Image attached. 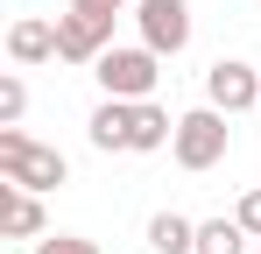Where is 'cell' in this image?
Masks as SVG:
<instances>
[{
	"label": "cell",
	"mask_w": 261,
	"mask_h": 254,
	"mask_svg": "<svg viewBox=\"0 0 261 254\" xmlns=\"http://www.w3.org/2000/svg\"><path fill=\"white\" fill-rule=\"evenodd\" d=\"M0 176L43 198V191H64V184H71V163H64V148L29 141L21 127H0Z\"/></svg>",
	"instance_id": "obj_1"
},
{
	"label": "cell",
	"mask_w": 261,
	"mask_h": 254,
	"mask_svg": "<svg viewBox=\"0 0 261 254\" xmlns=\"http://www.w3.org/2000/svg\"><path fill=\"white\" fill-rule=\"evenodd\" d=\"M71 7H85V14H106V21H120L134 0H71Z\"/></svg>",
	"instance_id": "obj_16"
},
{
	"label": "cell",
	"mask_w": 261,
	"mask_h": 254,
	"mask_svg": "<svg viewBox=\"0 0 261 254\" xmlns=\"http://www.w3.org/2000/svg\"><path fill=\"white\" fill-rule=\"evenodd\" d=\"M233 219H240V226H247V233L261 240V184H254V191H240V205H233Z\"/></svg>",
	"instance_id": "obj_15"
},
{
	"label": "cell",
	"mask_w": 261,
	"mask_h": 254,
	"mask_svg": "<svg viewBox=\"0 0 261 254\" xmlns=\"http://www.w3.org/2000/svg\"><path fill=\"white\" fill-rule=\"evenodd\" d=\"M205 106H219L226 120L233 113H261V71L247 57H219L212 71H205Z\"/></svg>",
	"instance_id": "obj_4"
},
{
	"label": "cell",
	"mask_w": 261,
	"mask_h": 254,
	"mask_svg": "<svg viewBox=\"0 0 261 254\" xmlns=\"http://www.w3.org/2000/svg\"><path fill=\"white\" fill-rule=\"evenodd\" d=\"M7 57H14V71H36L57 57V14H14L7 21Z\"/></svg>",
	"instance_id": "obj_7"
},
{
	"label": "cell",
	"mask_w": 261,
	"mask_h": 254,
	"mask_svg": "<svg viewBox=\"0 0 261 254\" xmlns=\"http://www.w3.org/2000/svg\"><path fill=\"white\" fill-rule=\"evenodd\" d=\"M92 78H99V99H155V85H163V57L148 49V42H113L99 64H92Z\"/></svg>",
	"instance_id": "obj_2"
},
{
	"label": "cell",
	"mask_w": 261,
	"mask_h": 254,
	"mask_svg": "<svg viewBox=\"0 0 261 254\" xmlns=\"http://www.w3.org/2000/svg\"><path fill=\"white\" fill-rule=\"evenodd\" d=\"M36 254H99V240H85V233H43Z\"/></svg>",
	"instance_id": "obj_14"
},
{
	"label": "cell",
	"mask_w": 261,
	"mask_h": 254,
	"mask_svg": "<svg viewBox=\"0 0 261 254\" xmlns=\"http://www.w3.org/2000/svg\"><path fill=\"white\" fill-rule=\"evenodd\" d=\"M21 113H29V78L7 71L0 78V127H21Z\"/></svg>",
	"instance_id": "obj_13"
},
{
	"label": "cell",
	"mask_w": 261,
	"mask_h": 254,
	"mask_svg": "<svg viewBox=\"0 0 261 254\" xmlns=\"http://www.w3.org/2000/svg\"><path fill=\"white\" fill-rule=\"evenodd\" d=\"M247 226L240 219H198V254H247Z\"/></svg>",
	"instance_id": "obj_12"
},
{
	"label": "cell",
	"mask_w": 261,
	"mask_h": 254,
	"mask_svg": "<svg viewBox=\"0 0 261 254\" xmlns=\"http://www.w3.org/2000/svg\"><path fill=\"white\" fill-rule=\"evenodd\" d=\"M113 49V21L106 14H85V7H64L57 14V57L64 64H99Z\"/></svg>",
	"instance_id": "obj_6"
},
{
	"label": "cell",
	"mask_w": 261,
	"mask_h": 254,
	"mask_svg": "<svg viewBox=\"0 0 261 254\" xmlns=\"http://www.w3.org/2000/svg\"><path fill=\"white\" fill-rule=\"evenodd\" d=\"M134 29L155 57H184L191 49V0H134Z\"/></svg>",
	"instance_id": "obj_5"
},
{
	"label": "cell",
	"mask_w": 261,
	"mask_h": 254,
	"mask_svg": "<svg viewBox=\"0 0 261 254\" xmlns=\"http://www.w3.org/2000/svg\"><path fill=\"white\" fill-rule=\"evenodd\" d=\"M43 233H49V212H43V198L0 176V240H43Z\"/></svg>",
	"instance_id": "obj_8"
},
{
	"label": "cell",
	"mask_w": 261,
	"mask_h": 254,
	"mask_svg": "<svg viewBox=\"0 0 261 254\" xmlns=\"http://www.w3.org/2000/svg\"><path fill=\"white\" fill-rule=\"evenodd\" d=\"M85 141L99 156H134V106L127 99H99L92 120H85Z\"/></svg>",
	"instance_id": "obj_9"
},
{
	"label": "cell",
	"mask_w": 261,
	"mask_h": 254,
	"mask_svg": "<svg viewBox=\"0 0 261 254\" xmlns=\"http://www.w3.org/2000/svg\"><path fill=\"white\" fill-rule=\"evenodd\" d=\"M226 148H233V127H226V113H219V106H191V113H176V141H170L176 169L205 176V169L226 163Z\"/></svg>",
	"instance_id": "obj_3"
},
{
	"label": "cell",
	"mask_w": 261,
	"mask_h": 254,
	"mask_svg": "<svg viewBox=\"0 0 261 254\" xmlns=\"http://www.w3.org/2000/svg\"><path fill=\"white\" fill-rule=\"evenodd\" d=\"M148 254H198V219L155 212V219H148Z\"/></svg>",
	"instance_id": "obj_10"
},
{
	"label": "cell",
	"mask_w": 261,
	"mask_h": 254,
	"mask_svg": "<svg viewBox=\"0 0 261 254\" xmlns=\"http://www.w3.org/2000/svg\"><path fill=\"white\" fill-rule=\"evenodd\" d=\"M170 141H176V120H170V106L141 99V106H134V156H155V148H170Z\"/></svg>",
	"instance_id": "obj_11"
}]
</instances>
